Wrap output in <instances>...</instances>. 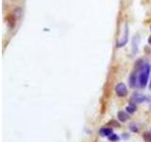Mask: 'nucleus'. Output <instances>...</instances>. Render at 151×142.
Instances as JSON below:
<instances>
[{
	"instance_id": "nucleus-12",
	"label": "nucleus",
	"mask_w": 151,
	"mask_h": 142,
	"mask_svg": "<svg viewBox=\"0 0 151 142\" xmlns=\"http://www.w3.org/2000/svg\"><path fill=\"white\" fill-rule=\"evenodd\" d=\"M130 130L132 133H138L139 132L138 126L136 125V123H134V122H132V123L130 124Z\"/></svg>"
},
{
	"instance_id": "nucleus-9",
	"label": "nucleus",
	"mask_w": 151,
	"mask_h": 142,
	"mask_svg": "<svg viewBox=\"0 0 151 142\" xmlns=\"http://www.w3.org/2000/svg\"><path fill=\"white\" fill-rule=\"evenodd\" d=\"M136 110H137V106L133 102H130V104H127V106H126V111L128 114H133Z\"/></svg>"
},
{
	"instance_id": "nucleus-16",
	"label": "nucleus",
	"mask_w": 151,
	"mask_h": 142,
	"mask_svg": "<svg viewBox=\"0 0 151 142\" xmlns=\"http://www.w3.org/2000/svg\"><path fill=\"white\" fill-rule=\"evenodd\" d=\"M128 137H130V135H128V134H123L122 136H121V139H127Z\"/></svg>"
},
{
	"instance_id": "nucleus-8",
	"label": "nucleus",
	"mask_w": 151,
	"mask_h": 142,
	"mask_svg": "<svg viewBox=\"0 0 151 142\" xmlns=\"http://www.w3.org/2000/svg\"><path fill=\"white\" fill-rule=\"evenodd\" d=\"M139 34L137 35H135L133 37V41H132V52H133V54H135L136 52L138 51V45H139V42H140V38H139Z\"/></svg>"
},
{
	"instance_id": "nucleus-15",
	"label": "nucleus",
	"mask_w": 151,
	"mask_h": 142,
	"mask_svg": "<svg viewBox=\"0 0 151 142\" xmlns=\"http://www.w3.org/2000/svg\"><path fill=\"white\" fill-rule=\"evenodd\" d=\"M21 14H22L21 9H20V8H17V9L14 10V15H13V16H14L15 18H19V17L21 16Z\"/></svg>"
},
{
	"instance_id": "nucleus-3",
	"label": "nucleus",
	"mask_w": 151,
	"mask_h": 142,
	"mask_svg": "<svg viewBox=\"0 0 151 142\" xmlns=\"http://www.w3.org/2000/svg\"><path fill=\"white\" fill-rule=\"evenodd\" d=\"M146 101H147V97H145V96H143L142 94L135 93V94L132 95L130 102H133V103H135V104H137V103H143Z\"/></svg>"
},
{
	"instance_id": "nucleus-7",
	"label": "nucleus",
	"mask_w": 151,
	"mask_h": 142,
	"mask_svg": "<svg viewBox=\"0 0 151 142\" xmlns=\"http://www.w3.org/2000/svg\"><path fill=\"white\" fill-rule=\"evenodd\" d=\"M128 83H130V86L131 88H135L136 85H137V75L136 73L133 72L131 73V75L130 76V79H128Z\"/></svg>"
},
{
	"instance_id": "nucleus-2",
	"label": "nucleus",
	"mask_w": 151,
	"mask_h": 142,
	"mask_svg": "<svg viewBox=\"0 0 151 142\" xmlns=\"http://www.w3.org/2000/svg\"><path fill=\"white\" fill-rule=\"evenodd\" d=\"M115 93L116 95L120 98H124L126 97L127 94V88L125 85V83H120L115 86Z\"/></svg>"
},
{
	"instance_id": "nucleus-13",
	"label": "nucleus",
	"mask_w": 151,
	"mask_h": 142,
	"mask_svg": "<svg viewBox=\"0 0 151 142\" xmlns=\"http://www.w3.org/2000/svg\"><path fill=\"white\" fill-rule=\"evenodd\" d=\"M7 20H8V23H9L10 28H12V27L14 26V24H15V17L12 16V15H10V16L7 18Z\"/></svg>"
},
{
	"instance_id": "nucleus-18",
	"label": "nucleus",
	"mask_w": 151,
	"mask_h": 142,
	"mask_svg": "<svg viewBox=\"0 0 151 142\" xmlns=\"http://www.w3.org/2000/svg\"><path fill=\"white\" fill-rule=\"evenodd\" d=\"M150 133H151V128H150Z\"/></svg>"
},
{
	"instance_id": "nucleus-6",
	"label": "nucleus",
	"mask_w": 151,
	"mask_h": 142,
	"mask_svg": "<svg viewBox=\"0 0 151 142\" xmlns=\"http://www.w3.org/2000/svg\"><path fill=\"white\" fill-rule=\"evenodd\" d=\"M117 118H118V120L120 122H123L124 123V122H126L130 118V115H128L127 111H120L117 114Z\"/></svg>"
},
{
	"instance_id": "nucleus-4",
	"label": "nucleus",
	"mask_w": 151,
	"mask_h": 142,
	"mask_svg": "<svg viewBox=\"0 0 151 142\" xmlns=\"http://www.w3.org/2000/svg\"><path fill=\"white\" fill-rule=\"evenodd\" d=\"M127 38H128V29H127V25L125 24V29H124V34L122 38H121V41H119L117 43V47L118 48H122L127 43Z\"/></svg>"
},
{
	"instance_id": "nucleus-5",
	"label": "nucleus",
	"mask_w": 151,
	"mask_h": 142,
	"mask_svg": "<svg viewBox=\"0 0 151 142\" xmlns=\"http://www.w3.org/2000/svg\"><path fill=\"white\" fill-rule=\"evenodd\" d=\"M112 134H113V130L112 127H102L99 130V135L102 137H109Z\"/></svg>"
},
{
	"instance_id": "nucleus-14",
	"label": "nucleus",
	"mask_w": 151,
	"mask_h": 142,
	"mask_svg": "<svg viewBox=\"0 0 151 142\" xmlns=\"http://www.w3.org/2000/svg\"><path fill=\"white\" fill-rule=\"evenodd\" d=\"M108 125H109V126H111L112 128V127H116V128H118L119 126H120V124H119L116 120H111V121H109V123H108Z\"/></svg>"
},
{
	"instance_id": "nucleus-1",
	"label": "nucleus",
	"mask_w": 151,
	"mask_h": 142,
	"mask_svg": "<svg viewBox=\"0 0 151 142\" xmlns=\"http://www.w3.org/2000/svg\"><path fill=\"white\" fill-rule=\"evenodd\" d=\"M149 74H150V66L149 64H145L141 68V71H140V74L138 76V83L141 88H145L146 86L147 82H148Z\"/></svg>"
},
{
	"instance_id": "nucleus-17",
	"label": "nucleus",
	"mask_w": 151,
	"mask_h": 142,
	"mask_svg": "<svg viewBox=\"0 0 151 142\" xmlns=\"http://www.w3.org/2000/svg\"><path fill=\"white\" fill-rule=\"evenodd\" d=\"M148 44H149V45H151V36H150V37L148 38Z\"/></svg>"
},
{
	"instance_id": "nucleus-11",
	"label": "nucleus",
	"mask_w": 151,
	"mask_h": 142,
	"mask_svg": "<svg viewBox=\"0 0 151 142\" xmlns=\"http://www.w3.org/2000/svg\"><path fill=\"white\" fill-rule=\"evenodd\" d=\"M108 139L111 142H116L120 139V136H118V135H116V134H112V135L108 137Z\"/></svg>"
},
{
	"instance_id": "nucleus-10",
	"label": "nucleus",
	"mask_w": 151,
	"mask_h": 142,
	"mask_svg": "<svg viewBox=\"0 0 151 142\" xmlns=\"http://www.w3.org/2000/svg\"><path fill=\"white\" fill-rule=\"evenodd\" d=\"M143 139L145 142H151V133L150 132H145L143 134Z\"/></svg>"
}]
</instances>
